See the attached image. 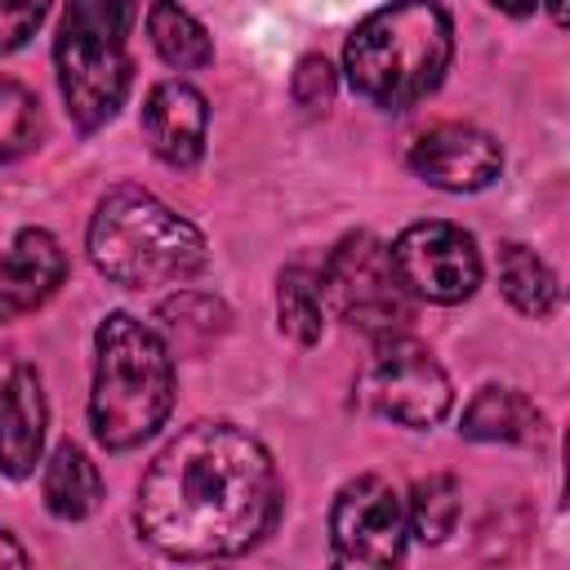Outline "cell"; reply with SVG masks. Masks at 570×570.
I'll return each mask as SVG.
<instances>
[{
    "label": "cell",
    "mask_w": 570,
    "mask_h": 570,
    "mask_svg": "<svg viewBox=\"0 0 570 570\" xmlns=\"http://www.w3.org/2000/svg\"><path fill=\"white\" fill-rule=\"evenodd\" d=\"M138 0H67L53 67L67 116L80 134L102 129L129 98L134 62H129V27Z\"/></svg>",
    "instance_id": "5"
},
{
    "label": "cell",
    "mask_w": 570,
    "mask_h": 570,
    "mask_svg": "<svg viewBox=\"0 0 570 570\" xmlns=\"http://www.w3.org/2000/svg\"><path fill=\"white\" fill-rule=\"evenodd\" d=\"M67 281V254L53 232L22 227L0 258V325L22 312H36Z\"/></svg>",
    "instance_id": "12"
},
{
    "label": "cell",
    "mask_w": 570,
    "mask_h": 570,
    "mask_svg": "<svg viewBox=\"0 0 570 570\" xmlns=\"http://www.w3.org/2000/svg\"><path fill=\"white\" fill-rule=\"evenodd\" d=\"M174 405V352L129 312H111L94 330V387H89V428L94 441L111 454L138 450L151 441Z\"/></svg>",
    "instance_id": "2"
},
{
    "label": "cell",
    "mask_w": 570,
    "mask_h": 570,
    "mask_svg": "<svg viewBox=\"0 0 570 570\" xmlns=\"http://www.w3.org/2000/svg\"><path fill=\"white\" fill-rule=\"evenodd\" d=\"M548 13H552L557 27H566V0H548Z\"/></svg>",
    "instance_id": "26"
},
{
    "label": "cell",
    "mask_w": 570,
    "mask_h": 570,
    "mask_svg": "<svg viewBox=\"0 0 570 570\" xmlns=\"http://www.w3.org/2000/svg\"><path fill=\"white\" fill-rule=\"evenodd\" d=\"M227 307L214 294H196V289H178L174 298L160 303L156 312V334L165 338L169 352H200L209 347L223 330H227Z\"/></svg>",
    "instance_id": "18"
},
{
    "label": "cell",
    "mask_w": 570,
    "mask_h": 570,
    "mask_svg": "<svg viewBox=\"0 0 570 570\" xmlns=\"http://www.w3.org/2000/svg\"><path fill=\"white\" fill-rule=\"evenodd\" d=\"M45 428H49V405L40 374L31 365H13L0 379V472L22 481L36 472L45 454Z\"/></svg>",
    "instance_id": "13"
},
{
    "label": "cell",
    "mask_w": 570,
    "mask_h": 570,
    "mask_svg": "<svg viewBox=\"0 0 570 570\" xmlns=\"http://www.w3.org/2000/svg\"><path fill=\"white\" fill-rule=\"evenodd\" d=\"M85 245L89 263L125 289L191 281L209 258L200 227L134 183H120L98 200Z\"/></svg>",
    "instance_id": "4"
},
{
    "label": "cell",
    "mask_w": 570,
    "mask_h": 570,
    "mask_svg": "<svg viewBox=\"0 0 570 570\" xmlns=\"http://www.w3.org/2000/svg\"><path fill=\"white\" fill-rule=\"evenodd\" d=\"M499 289L521 316H534V321L552 316L557 298H561V285H557L552 267L521 240L499 245Z\"/></svg>",
    "instance_id": "17"
},
{
    "label": "cell",
    "mask_w": 570,
    "mask_h": 570,
    "mask_svg": "<svg viewBox=\"0 0 570 570\" xmlns=\"http://www.w3.org/2000/svg\"><path fill=\"white\" fill-rule=\"evenodd\" d=\"M356 401L396 428H436L454 405L445 365L405 330L374 338V352L356 379Z\"/></svg>",
    "instance_id": "6"
},
{
    "label": "cell",
    "mask_w": 570,
    "mask_h": 570,
    "mask_svg": "<svg viewBox=\"0 0 570 570\" xmlns=\"http://www.w3.org/2000/svg\"><path fill=\"white\" fill-rule=\"evenodd\" d=\"M392 267L396 281L410 298L436 303V307H454L463 298L476 294L481 285V249L472 240V232L428 218V223H410L392 245Z\"/></svg>",
    "instance_id": "8"
},
{
    "label": "cell",
    "mask_w": 570,
    "mask_h": 570,
    "mask_svg": "<svg viewBox=\"0 0 570 570\" xmlns=\"http://www.w3.org/2000/svg\"><path fill=\"white\" fill-rule=\"evenodd\" d=\"M463 512V490L450 472H432L423 481H414L410 499H405V530L419 543H445L459 525Z\"/></svg>",
    "instance_id": "20"
},
{
    "label": "cell",
    "mask_w": 570,
    "mask_h": 570,
    "mask_svg": "<svg viewBox=\"0 0 570 570\" xmlns=\"http://www.w3.org/2000/svg\"><path fill=\"white\" fill-rule=\"evenodd\" d=\"M276 321L281 334L294 343H316L325 330V289H321V272L294 263L276 276Z\"/></svg>",
    "instance_id": "19"
},
{
    "label": "cell",
    "mask_w": 570,
    "mask_h": 570,
    "mask_svg": "<svg viewBox=\"0 0 570 570\" xmlns=\"http://www.w3.org/2000/svg\"><path fill=\"white\" fill-rule=\"evenodd\" d=\"M325 307H334L352 330L383 338L410 325V294L396 281L392 254L374 232H347L321 263Z\"/></svg>",
    "instance_id": "7"
},
{
    "label": "cell",
    "mask_w": 570,
    "mask_h": 570,
    "mask_svg": "<svg viewBox=\"0 0 570 570\" xmlns=\"http://www.w3.org/2000/svg\"><path fill=\"white\" fill-rule=\"evenodd\" d=\"M27 561H31V557H27V548H22V543L0 525V566H27Z\"/></svg>",
    "instance_id": "24"
},
{
    "label": "cell",
    "mask_w": 570,
    "mask_h": 570,
    "mask_svg": "<svg viewBox=\"0 0 570 570\" xmlns=\"http://www.w3.org/2000/svg\"><path fill=\"white\" fill-rule=\"evenodd\" d=\"M209 102L187 80H160L142 102V138L169 169H196L205 156Z\"/></svg>",
    "instance_id": "11"
},
{
    "label": "cell",
    "mask_w": 570,
    "mask_h": 570,
    "mask_svg": "<svg viewBox=\"0 0 570 570\" xmlns=\"http://www.w3.org/2000/svg\"><path fill=\"white\" fill-rule=\"evenodd\" d=\"M281 517V476L267 445L227 423L196 419L147 463L134 499L138 534L174 561L249 552Z\"/></svg>",
    "instance_id": "1"
},
{
    "label": "cell",
    "mask_w": 570,
    "mask_h": 570,
    "mask_svg": "<svg viewBox=\"0 0 570 570\" xmlns=\"http://www.w3.org/2000/svg\"><path fill=\"white\" fill-rule=\"evenodd\" d=\"M450 58V13L436 0H392L352 27L343 45V76L365 102L410 111L445 80Z\"/></svg>",
    "instance_id": "3"
},
{
    "label": "cell",
    "mask_w": 570,
    "mask_h": 570,
    "mask_svg": "<svg viewBox=\"0 0 570 570\" xmlns=\"http://www.w3.org/2000/svg\"><path fill=\"white\" fill-rule=\"evenodd\" d=\"M49 13V0H0V53L22 49Z\"/></svg>",
    "instance_id": "23"
},
{
    "label": "cell",
    "mask_w": 570,
    "mask_h": 570,
    "mask_svg": "<svg viewBox=\"0 0 570 570\" xmlns=\"http://www.w3.org/2000/svg\"><path fill=\"white\" fill-rule=\"evenodd\" d=\"M147 40L174 71H205L214 62V40L196 13H187L178 0H151L147 4Z\"/></svg>",
    "instance_id": "16"
},
{
    "label": "cell",
    "mask_w": 570,
    "mask_h": 570,
    "mask_svg": "<svg viewBox=\"0 0 570 570\" xmlns=\"http://www.w3.org/2000/svg\"><path fill=\"white\" fill-rule=\"evenodd\" d=\"M405 499L379 472L352 476L330 508V548L338 566L383 570L396 566L405 552Z\"/></svg>",
    "instance_id": "9"
},
{
    "label": "cell",
    "mask_w": 570,
    "mask_h": 570,
    "mask_svg": "<svg viewBox=\"0 0 570 570\" xmlns=\"http://www.w3.org/2000/svg\"><path fill=\"white\" fill-rule=\"evenodd\" d=\"M45 134V116H40V102L27 85L0 76V165H13L22 160Z\"/></svg>",
    "instance_id": "21"
},
{
    "label": "cell",
    "mask_w": 570,
    "mask_h": 570,
    "mask_svg": "<svg viewBox=\"0 0 570 570\" xmlns=\"http://www.w3.org/2000/svg\"><path fill=\"white\" fill-rule=\"evenodd\" d=\"M40 494H45V508L58 521H85V517H94L98 503H102L98 463L76 441L53 445V454L45 463V476H40Z\"/></svg>",
    "instance_id": "15"
},
{
    "label": "cell",
    "mask_w": 570,
    "mask_h": 570,
    "mask_svg": "<svg viewBox=\"0 0 570 570\" xmlns=\"http://www.w3.org/2000/svg\"><path fill=\"white\" fill-rule=\"evenodd\" d=\"M334 85H338L334 67H330L321 53H303L298 67H294L289 94H294V102H298L307 116H316V111H325V107L334 102Z\"/></svg>",
    "instance_id": "22"
},
{
    "label": "cell",
    "mask_w": 570,
    "mask_h": 570,
    "mask_svg": "<svg viewBox=\"0 0 570 570\" xmlns=\"http://www.w3.org/2000/svg\"><path fill=\"white\" fill-rule=\"evenodd\" d=\"M459 436L468 441H503V445H530L543 436V410L517 392V387H481L459 419Z\"/></svg>",
    "instance_id": "14"
},
{
    "label": "cell",
    "mask_w": 570,
    "mask_h": 570,
    "mask_svg": "<svg viewBox=\"0 0 570 570\" xmlns=\"http://www.w3.org/2000/svg\"><path fill=\"white\" fill-rule=\"evenodd\" d=\"M410 169L441 191H481L499 178L503 151L499 142L476 125H432L410 147Z\"/></svg>",
    "instance_id": "10"
},
{
    "label": "cell",
    "mask_w": 570,
    "mask_h": 570,
    "mask_svg": "<svg viewBox=\"0 0 570 570\" xmlns=\"http://www.w3.org/2000/svg\"><path fill=\"white\" fill-rule=\"evenodd\" d=\"M485 4L499 9V13H508V18H530L539 9V0H485Z\"/></svg>",
    "instance_id": "25"
}]
</instances>
